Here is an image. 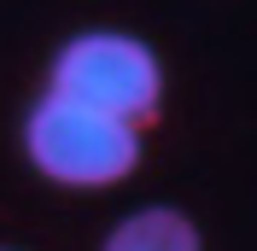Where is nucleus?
I'll return each instance as SVG.
<instances>
[{"instance_id":"obj_3","label":"nucleus","mask_w":257,"mask_h":251,"mask_svg":"<svg viewBox=\"0 0 257 251\" xmlns=\"http://www.w3.org/2000/svg\"><path fill=\"white\" fill-rule=\"evenodd\" d=\"M99 251H205V228L181 204H141L105 228Z\"/></svg>"},{"instance_id":"obj_1","label":"nucleus","mask_w":257,"mask_h":251,"mask_svg":"<svg viewBox=\"0 0 257 251\" xmlns=\"http://www.w3.org/2000/svg\"><path fill=\"white\" fill-rule=\"evenodd\" d=\"M18 146L41 181L64 193H105L123 187L128 175L146 164V129L117 117V111L82 105L70 94H41L30 99L24 123H18Z\"/></svg>"},{"instance_id":"obj_4","label":"nucleus","mask_w":257,"mask_h":251,"mask_svg":"<svg viewBox=\"0 0 257 251\" xmlns=\"http://www.w3.org/2000/svg\"><path fill=\"white\" fill-rule=\"evenodd\" d=\"M0 251H24V245H0Z\"/></svg>"},{"instance_id":"obj_2","label":"nucleus","mask_w":257,"mask_h":251,"mask_svg":"<svg viewBox=\"0 0 257 251\" xmlns=\"http://www.w3.org/2000/svg\"><path fill=\"white\" fill-rule=\"evenodd\" d=\"M47 88L152 129L164 117L170 70H164L158 47L146 35H135V30H76V35H64L53 47Z\"/></svg>"}]
</instances>
